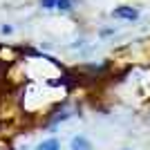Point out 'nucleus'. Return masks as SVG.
Returning a JSON list of instances; mask_svg holds the SVG:
<instances>
[{"label":"nucleus","mask_w":150,"mask_h":150,"mask_svg":"<svg viewBox=\"0 0 150 150\" xmlns=\"http://www.w3.org/2000/svg\"><path fill=\"white\" fill-rule=\"evenodd\" d=\"M36 150H61V144H58V139H45V141H40L38 144Z\"/></svg>","instance_id":"obj_3"},{"label":"nucleus","mask_w":150,"mask_h":150,"mask_svg":"<svg viewBox=\"0 0 150 150\" xmlns=\"http://www.w3.org/2000/svg\"><path fill=\"white\" fill-rule=\"evenodd\" d=\"M76 5V0H58L56 2V9L58 11H72Z\"/></svg>","instance_id":"obj_4"},{"label":"nucleus","mask_w":150,"mask_h":150,"mask_svg":"<svg viewBox=\"0 0 150 150\" xmlns=\"http://www.w3.org/2000/svg\"><path fill=\"white\" fill-rule=\"evenodd\" d=\"M56 2L58 0H40V7L43 9H56Z\"/></svg>","instance_id":"obj_5"},{"label":"nucleus","mask_w":150,"mask_h":150,"mask_svg":"<svg viewBox=\"0 0 150 150\" xmlns=\"http://www.w3.org/2000/svg\"><path fill=\"white\" fill-rule=\"evenodd\" d=\"M112 16L119 20H137L139 18V11L134 7H128V5H121L117 9H112Z\"/></svg>","instance_id":"obj_1"},{"label":"nucleus","mask_w":150,"mask_h":150,"mask_svg":"<svg viewBox=\"0 0 150 150\" xmlns=\"http://www.w3.org/2000/svg\"><path fill=\"white\" fill-rule=\"evenodd\" d=\"M69 150H94L92 144H90L85 137H72V141H69Z\"/></svg>","instance_id":"obj_2"}]
</instances>
